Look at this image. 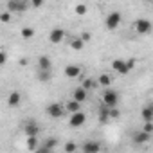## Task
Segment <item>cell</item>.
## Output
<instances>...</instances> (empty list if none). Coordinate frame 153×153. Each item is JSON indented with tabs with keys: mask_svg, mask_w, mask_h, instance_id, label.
I'll return each mask as SVG.
<instances>
[{
	"mask_svg": "<svg viewBox=\"0 0 153 153\" xmlns=\"http://www.w3.org/2000/svg\"><path fill=\"white\" fill-rule=\"evenodd\" d=\"M117 103H119V94L115 90H112V88L105 90V94H103V105L108 106V108H117Z\"/></svg>",
	"mask_w": 153,
	"mask_h": 153,
	"instance_id": "1",
	"label": "cell"
},
{
	"mask_svg": "<svg viewBox=\"0 0 153 153\" xmlns=\"http://www.w3.org/2000/svg\"><path fill=\"white\" fill-rule=\"evenodd\" d=\"M133 29H135V33H139V34H148V33H151L153 24H151L148 18H139V20L133 24Z\"/></svg>",
	"mask_w": 153,
	"mask_h": 153,
	"instance_id": "2",
	"label": "cell"
},
{
	"mask_svg": "<svg viewBox=\"0 0 153 153\" xmlns=\"http://www.w3.org/2000/svg\"><path fill=\"white\" fill-rule=\"evenodd\" d=\"M121 20H123V15L119 13V11H112L108 16H106V29H110V31H114V29H117L119 25H121Z\"/></svg>",
	"mask_w": 153,
	"mask_h": 153,
	"instance_id": "3",
	"label": "cell"
},
{
	"mask_svg": "<svg viewBox=\"0 0 153 153\" xmlns=\"http://www.w3.org/2000/svg\"><path fill=\"white\" fill-rule=\"evenodd\" d=\"M47 115L52 117V119H59V117L65 115V106L59 105V103H52V105L47 106Z\"/></svg>",
	"mask_w": 153,
	"mask_h": 153,
	"instance_id": "4",
	"label": "cell"
},
{
	"mask_svg": "<svg viewBox=\"0 0 153 153\" xmlns=\"http://www.w3.org/2000/svg\"><path fill=\"white\" fill-rule=\"evenodd\" d=\"M29 7L27 2H24V0H9L7 2V11L9 13H22Z\"/></svg>",
	"mask_w": 153,
	"mask_h": 153,
	"instance_id": "5",
	"label": "cell"
},
{
	"mask_svg": "<svg viewBox=\"0 0 153 153\" xmlns=\"http://www.w3.org/2000/svg\"><path fill=\"white\" fill-rule=\"evenodd\" d=\"M85 123H87V115H85L83 112L72 114V115H70V121H68V124H70L72 128H79V126H83Z\"/></svg>",
	"mask_w": 153,
	"mask_h": 153,
	"instance_id": "6",
	"label": "cell"
},
{
	"mask_svg": "<svg viewBox=\"0 0 153 153\" xmlns=\"http://www.w3.org/2000/svg\"><path fill=\"white\" fill-rule=\"evenodd\" d=\"M112 68H114L117 74H121V76H126V74L130 72L128 63H126L124 59H114V61H112Z\"/></svg>",
	"mask_w": 153,
	"mask_h": 153,
	"instance_id": "7",
	"label": "cell"
},
{
	"mask_svg": "<svg viewBox=\"0 0 153 153\" xmlns=\"http://www.w3.org/2000/svg\"><path fill=\"white\" fill-rule=\"evenodd\" d=\"M63 38H65V31L59 29V27H54V29L51 31V34H49V42H51V43H61Z\"/></svg>",
	"mask_w": 153,
	"mask_h": 153,
	"instance_id": "8",
	"label": "cell"
},
{
	"mask_svg": "<svg viewBox=\"0 0 153 153\" xmlns=\"http://www.w3.org/2000/svg\"><path fill=\"white\" fill-rule=\"evenodd\" d=\"M101 151V144L97 140H87L83 144V153H99Z\"/></svg>",
	"mask_w": 153,
	"mask_h": 153,
	"instance_id": "9",
	"label": "cell"
},
{
	"mask_svg": "<svg viewBox=\"0 0 153 153\" xmlns=\"http://www.w3.org/2000/svg\"><path fill=\"white\" fill-rule=\"evenodd\" d=\"M148 140H149V133H146L144 130H139V131L133 133V142H135V144L140 146V144H146Z\"/></svg>",
	"mask_w": 153,
	"mask_h": 153,
	"instance_id": "10",
	"label": "cell"
},
{
	"mask_svg": "<svg viewBox=\"0 0 153 153\" xmlns=\"http://www.w3.org/2000/svg\"><path fill=\"white\" fill-rule=\"evenodd\" d=\"M38 67H40V70H45V72H51V67H52V63H51V58L49 56H40L38 58Z\"/></svg>",
	"mask_w": 153,
	"mask_h": 153,
	"instance_id": "11",
	"label": "cell"
},
{
	"mask_svg": "<svg viewBox=\"0 0 153 153\" xmlns=\"http://www.w3.org/2000/svg\"><path fill=\"white\" fill-rule=\"evenodd\" d=\"M72 99H74V101H78V103H83V101H87V90H85L83 87L76 88V90L72 92Z\"/></svg>",
	"mask_w": 153,
	"mask_h": 153,
	"instance_id": "12",
	"label": "cell"
},
{
	"mask_svg": "<svg viewBox=\"0 0 153 153\" xmlns=\"http://www.w3.org/2000/svg\"><path fill=\"white\" fill-rule=\"evenodd\" d=\"M81 108V103H78V101H74V99H70V101H67V105H65V110L72 115V114H78V112H81L79 110Z\"/></svg>",
	"mask_w": 153,
	"mask_h": 153,
	"instance_id": "13",
	"label": "cell"
},
{
	"mask_svg": "<svg viewBox=\"0 0 153 153\" xmlns=\"http://www.w3.org/2000/svg\"><path fill=\"white\" fill-rule=\"evenodd\" d=\"M79 72H81V68L78 65H67L65 67V76L67 78H78Z\"/></svg>",
	"mask_w": 153,
	"mask_h": 153,
	"instance_id": "14",
	"label": "cell"
},
{
	"mask_svg": "<svg viewBox=\"0 0 153 153\" xmlns=\"http://www.w3.org/2000/svg\"><path fill=\"white\" fill-rule=\"evenodd\" d=\"M24 130H25V135H27V137H36V135L40 133V128H38L36 123H27Z\"/></svg>",
	"mask_w": 153,
	"mask_h": 153,
	"instance_id": "15",
	"label": "cell"
},
{
	"mask_svg": "<svg viewBox=\"0 0 153 153\" xmlns=\"http://www.w3.org/2000/svg\"><path fill=\"white\" fill-rule=\"evenodd\" d=\"M140 117H142L144 123H153V110H151L149 106H144V108L140 110Z\"/></svg>",
	"mask_w": 153,
	"mask_h": 153,
	"instance_id": "16",
	"label": "cell"
},
{
	"mask_svg": "<svg viewBox=\"0 0 153 153\" xmlns=\"http://www.w3.org/2000/svg\"><path fill=\"white\" fill-rule=\"evenodd\" d=\"M20 99H22L20 92H11V94H9L7 103H9V106H18V105H20Z\"/></svg>",
	"mask_w": 153,
	"mask_h": 153,
	"instance_id": "17",
	"label": "cell"
},
{
	"mask_svg": "<svg viewBox=\"0 0 153 153\" xmlns=\"http://www.w3.org/2000/svg\"><path fill=\"white\" fill-rule=\"evenodd\" d=\"M70 47H72L74 51H81V49L85 47V42H83L81 38H72V40H70Z\"/></svg>",
	"mask_w": 153,
	"mask_h": 153,
	"instance_id": "18",
	"label": "cell"
},
{
	"mask_svg": "<svg viewBox=\"0 0 153 153\" xmlns=\"http://www.w3.org/2000/svg\"><path fill=\"white\" fill-rule=\"evenodd\" d=\"M110 83H112V78H110L108 74H101L99 76V79H97L99 87H110Z\"/></svg>",
	"mask_w": 153,
	"mask_h": 153,
	"instance_id": "19",
	"label": "cell"
},
{
	"mask_svg": "<svg viewBox=\"0 0 153 153\" xmlns=\"http://www.w3.org/2000/svg\"><path fill=\"white\" fill-rule=\"evenodd\" d=\"M108 119H110V108L103 105V106L99 108V121L105 123V121H108Z\"/></svg>",
	"mask_w": 153,
	"mask_h": 153,
	"instance_id": "20",
	"label": "cell"
},
{
	"mask_svg": "<svg viewBox=\"0 0 153 153\" xmlns=\"http://www.w3.org/2000/svg\"><path fill=\"white\" fill-rule=\"evenodd\" d=\"M42 146H45L47 149H51V151H52V149L58 146V139H54V137H49V139H45V140H43V144H42Z\"/></svg>",
	"mask_w": 153,
	"mask_h": 153,
	"instance_id": "21",
	"label": "cell"
},
{
	"mask_svg": "<svg viewBox=\"0 0 153 153\" xmlns=\"http://www.w3.org/2000/svg\"><path fill=\"white\" fill-rule=\"evenodd\" d=\"M27 148L34 153V151L38 149V139H36V137H27Z\"/></svg>",
	"mask_w": 153,
	"mask_h": 153,
	"instance_id": "22",
	"label": "cell"
},
{
	"mask_svg": "<svg viewBox=\"0 0 153 153\" xmlns=\"http://www.w3.org/2000/svg\"><path fill=\"white\" fill-rule=\"evenodd\" d=\"M33 36H34V29L33 27H24L22 29V38L27 40V38H33Z\"/></svg>",
	"mask_w": 153,
	"mask_h": 153,
	"instance_id": "23",
	"label": "cell"
},
{
	"mask_svg": "<svg viewBox=\"0 0 153 153\" xmlns=\"http://www.w3.org/2000/svg\"><path fill=\"white\" fill-rule=\"evenodd\" d=\"M97 87V81H94V79H85L83 81V88L85 90H92V88H96Z\"/></svg>",
	"mask_w": 153,
	"mask_h": 153,
	"instance_id": "24",
	"label": "cell"
},
{
	"mask_svg": "<svg viewBox=\"0 0 153 153\" xmlns=\"http://www.w3.org/2000/svg\"><path fill=\"white\" fill-rule=\"evenodd\" d=\"M38 79H40V81H45V83H47V81L51 79V72H45V70H40V74H38Z\"/></svg>",
	"mask_w": 153,
	"mask_h": 153,
	"instance_id": "25",
	"label": "cell"
},
{
	"mask_svg": "<svg viewBox=\"0 0 153 153\" xmlns=\"http://www.w3.org/2000/svg\"><path fill=\"white\" fill-rule=\"evenodd\" d=\"M76 148H78V146H76V142H72V140H68V142L65 144V151H67V153H74Z\"/></svg>",
	"mask_w": 153,
	"mask_h": 153,
	"instance_id": "26",
	"label": "cell"
},
{
	"mask_svg": "<svg viewBox=\"0 0 153 153\" xmlns=\"http://www.w3.org/2000/svg\"><path fill=\"white\" fill-rule=\"evenodd\" d=\"M87 13V6L85 4H78L76 6V15H85Z\"/></svg>",
	"mask_w": 153,
	"mask_h": 153,
	"instance_id": "27",
	"label": "cell"
},
{
	"mask_svg": "<svg viewBox=\"0 0 153 153\" xmlns=\"http://www.w3.org/2000/svg\"><path fill=\"white\" fill-rule=\"evenodd\" d=\"M11 20V13L9 11H4L2 15H0V22H4V24H7Z\"/></svg>",
	"mask_w": 153,
	"mask_h": 153,
	"instance_id": "28",
	"label": "cell"
},
{
	"mask_svg": "<svg viewBox=\"0 0 153 153\" xmlns=\"http://www.w3.org/2000/svg\"><path fill=\"white\" fill-rule=\"evenodd\" d=\"M142 130L146 131V133H153V123H144V126H142Z\"/></svg>",
	"mask_w": 153,
	"mask_h": 153,
	"instance_id": "29",
	"label": "cell"
},
{
	"mask_svg": "<svg viewBox=\"0 0 153 153\" xmlns=\"http://www.w3.org/2000/svg\"><path fill=\"white\" fill-rule=\"evenodd\" d=\"M79 38H81V40H83V42H85V43H87V42H90V38H92V34H90V33H87V31H85V33H81V36H79Z\"/></svg>",
	"mask_w": 153,
	"mask_h": 153,
	"instance_id": "30",
	"label": "cell"
},
{
	"mask_svg": "<svg viewBox=\"0 0 153 153\" xmlns=\"http://www.w3.org/2000/svg\"><path fill=\"white\" fill-rule=\"evenodd\" d=\"M119 115H121V112H119L117 108H110V117H112V119H117Z\"/></svg>",
	"mask_w": 153,
	"mask_h": 153,
	"instance_id": "31",
	"label": "cell"
},
{
	"mask_svg": "<svg viewBox=\"0 0 153 153\" xmlns=\"http://www.w3.org/2000/svg\"><path fill=\"white\" fill-rule=\"evenodd\" d=\"M6 61H7V54L2 51V52H0V65H4Z\"/></svg>",
	"mask_w": 153,
	"mask_h": 153,
	"instance_id": "32",
	"label": "cell"
},
{
	"mask_svg": "<svg viewBox=\"0 0 153 153\" xmlns=\"http://www.w3.org/2000/svg\"><path fill=\"white\" fill-rule=\"evenodd\" d=\"M34 153H52V151H51V149H47L45 146H40V148H38Z\"/></svg>",
	"mask_w": 153,
	"mask_h": 153,
	"instance_id": "33",
	"label": "cell"
},
{
	"mask_svg": "<svg viewBox=\"0 0 153 153\" xmlns=\"http://www.w3.org/2000/svg\"><path fill=\"white\" fill-rule=\"evenodd\" d=\"M31 6H33V7H42V6H43V2H42V0H33Z\"/></svg>",
	"mask_w": 153,
	"mask_h": 153,
	"instance_id": "34",
	"label": "cell"
},
{
	"mask_svg": "<svg viewBox=\"0 0 153 153\" xmlns=\"http://www.w3.org/2000/svg\"><path fill=\"white\" fill-rule=\"evenodd\" d=\"M126 63H128V68H130V70H131V68L135 67V59H128Z\"/></svg>",
	"mask_w": 153,
	"mask_h": 153,
	"instance_id": "35",
	"label": "cell"
},
{
	"mask_svg": "<svg viewBox=\"0 0 153 153\" xmlns=\"http://www.w3.org/2000/svg\"><path fill=\"white\" fill-rule=\"evenodd\" d=\"M149 108H151V110H153V103H151V105H149Z\"/></svg>",
	"mask_w": 153,
	"mask_h": 153,
	"instance_id": "36",
	"label": "cell"
}]
</instances>
